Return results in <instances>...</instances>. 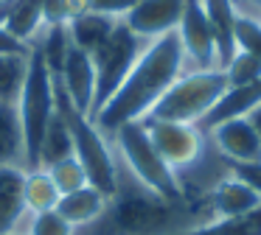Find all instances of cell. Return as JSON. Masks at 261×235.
<instances>
[{
  "label": "cell",
  "mask_w": 261,
  "mask_h": 235,
  "mask_svg": "<svg viewBox=\"0 0 261 235\" xmlns=\"http://www.w3.org/2000/svg\"><path fill=\"white\" fill-rule=\"evenodd\" d=\"M146 48V39L135 37L124 22H115L113 34L107 37V42L90 56L93 67H96V106H93V115L101 109L110 101V95L124 84V78L129 76V70L135 67L138 56Z\"/></svg>",
  "instance_id": "52a82bcc"
},
{
  "label": "cell",
  "mask_w": 261,
  "mask_h": 235,
  "mask_svg": "<svg viewBox=\"0 0 261 235\" xmlns=\"http://www.w3.org/2000/svg\"><path fill=\"white\" fill-rule=\"evenodd\" d=\"M261 204V196L255 190H250L244 182H239L236 177H222L214 188L208 190V207L216 218H236L244 213L255 210Z\"/></svg>",
  "instance_id": "9a60e30c"
},
{
  "label": "cell",
  "mask_w": 261,
  "mask_h": 235,
  "mask_svg": "<svg viewBox=\"0 0 261 235\" xmlns=\"http://www.w3.org/2000/svg\"><path fill=\"white\" fill-rule=\"evenodd\" d=\"M143 123H146V132H149V137H152L158 154L166 160V165H169L171 171L180 173L182 168H191L194 162L202 157L205 132H199V126L152 121V118H143Z\"/></svg>",
  "instance_id": "ba28073f"
},
{
  "label": "cell",
  "mask_w": 261,
  "mask_h": 235,
  "mask_svg": "<svg viewBox=\"0 0 261 235\" xmlns=\"http://www.w3.org/2000/svg\"><path fill=\"white\" fill-rule=\"evenodd\" d=\"M208 17L216 42V67L225 70L227 62L236 56V0H199Z\"/></svg>",
  "instance_id": "5bb4252c"
},
{
  "label": "cell",
  "mask_w": 261,
  "mask_h": 235,
  "mask_svg": "<svg viewBox=\"0 0 261 235\" xmlns=\"http://www.w3.org/2000/svg\"><path fill=\"white\" fill-rule=\"evenodd\" d=\"M186 50H182L177 31L149 39L143 53L138 56L135 67L124 78V84L93 115V123L98 126V132L115 134L124 123L143 121L152 112V106L160 101V95L186 73Z\"/></svg>",
  "instance_id": "6da1fadb"
},
{
  "label": "cell",
  "mask_w": 261,
  "mask_h": 235,
  "mask_svg": "<svg viewBox=\"0 0 261 235\" xmlns=\"http://www.w3.org/2000/svg\"><path fill=\"white\" fill-rule=\"evenodd\" d=\"M115 22L118 20H113V17H107V14L87 11V14L76 17V20L65 22V25H68V34H70L73 48H79V50H85L87 56H93L104 42H107V37L113 34Z\"/></svg>",
  "instance_id": "ac0fdd59"
},
{
  "label": "cell",
  "mask_w": 261,
  "mask_h": 235,
  "mask_svg": "<svg viewBox=\"0 0 261 235\" xmlns=\"http://www.w3.org/2000/svg\"><path fill=\"white\" fill-rule=\"evenodd\" d=\"M236 50L253 53L261 59V20L253 14L236 11Z\"/></svg>",
  "instance_id": "83f0119b"
},
{
  "label": "cell",
  "mask_w": 261,
  "mask_h": 235,
  "mask_svg": "<svg viewBox=\"0 0 261 235\" xmlns=\"http://www.w3.org/2000/svg\"><path fill=\"white\" fill-rule=\"evenodd\" d=\"M227 76V87H242V84H253L261 78V59L253 53H244V50H236L230 62L225 67Z\"/></svg>",
  "instance_id": "4316f807"
},
{
  "label": "cell",
  "mask_w": 261,
  "mask_h": 235,
  "mask_svg": "<svg viewBox=\"0 0 261 235\" xmlns=\"http://www.w3.org/2000/svg\"><path fill=\"white\" fill-rule=\"evenodd\" d=\"M211 137H214V145L219 149V154L227 157L233 165L261 160V137L250 118H233V121L219 123V126L211 129Z\"/></svg>",
  "instance_id": "7c38bea8"
},
{
  "label": "cell",
  "mask_w": 261,
  "mask_h": 235,
  "mask_svg": "<svg viewBox=\"0 0 261 235\" xmlns=\"http://www.w3.org/2000/svg\"><path fill=\"white\" fill-rule=\"evenodd\" d=\"M177 37L186 50V62H191L194 70H214L216 67V42L214 31L208 25V17L199 0H188L182 20L177 25Z\"/></svg>",
  "instance_id": "9c48e42d"
},
{
  "label": "cell",
  "mask_w": 261,
  "mask_h": 235,
  "mask_svg": "<svg viewBox=\"0 0 261 235\" xmlns=\"http://www.w3.org/2000/svg\"><path fill=\"white\" fill-rule=\"evenodd\" d=\"M29 70V56H0V104H17Z\"/></svg>",
  "instance_id": "d4e9b609"
},
{
  "label": "cell",
  "mask_w": 261,
  "mask_h": 235,
  "mask_svg": "<svg viewBox=\"0 0 261 235\" xmlns=\"http://www.w3.org/2000/svg\"><path fill=\"white\" fill-rule=\"evenodd\" d=\"M115 145L121 151V160L129 168V173L135 177V182L141 188H146L149 193L160 196L163 201L180 204L182 201V185H180V173L171 171L166 165V160L158 154L152 137L146 132L143 121H132L124 123L118 132L113 134Z\"/></svg>",
  "instance_id": "277c9868"
},
{
  "label": "cell",
  "mask_w": 261,
  "mask_h": 235,
  "mask_svg": "<svg viewBox=\"0 0 261 235\" xmlns=\"http://www.w3.org/2000/svg\"><path fill=\"white\" fill-rule=\"evenodd\" d=\"M14 0H0V22H3V17H6V11L12 9Z\"/></svg>",
  "instance_id": "e575fe53"
},
{
  "label": "cell",
  "mask_w": 261,
  "mask_h": 235,
  "mask_svg": "<svg viewBox=\"0 0 261 235\" xmlns=\"http://www.w3.org/2000/svg\"><path fill=\"white\" fill-rule=\"evenodd\" d=\"M250 121H253V126H255V132H258V137H261V106H255L253 112H250Z\"/></svg>",
  "instance_id": "836d02e7"
},
{
  "label": "cell",
  "mask_w": 261,
  "mask_h": 235,
  "mask_svg": "<svg viewBox=\"0 0 261 235\" xmlns=\"http://www.w3.org/2000/svg\"><path fill=\"white\" fill-rule=\"evenodd\" d=\"M31 45L17 39L14 34H9L6 28L0 25V56H29Z\"/></svg>",
  "instance_id": "1f68e13d"
},
{
  "label": "cell",
  "mask_w": 261,
  "mask_h": 235,
  "mask_svg": "<svg viewBox=\"0 0 261 235\" xmlns=\"http://www.w3.org/2000/svg\"><path fill=\"white\" fill-rule=\"evenodd\" d=\"M45 171H48V177H51V182L57 185L59 196L73 193V190H79V188H85V185H90V182H87L85 168L79 165V160H76V157H65V160H59V162H54V165H48Z\"/></svg>",
  "instance_id": "484cf974"
},
{
  "label": "cell",
  "mask_w": 261,
  "mask_h": 235,
  "mask_svg": "<svg viewBox=\"0 0 261 235\" xmlns=\"http://www.w3.org/2000/svg\"><path fill=\"white\" fill-rule=\"evenodd\" d=\"M23 199H25V213H51L57 210L59 201V190L51 182L45 168H31L25 171V182H23Z\"/></svg>",
  "instance_id": "7402d4cb"
},
{
  "label": "cell",
  "mask_w": 261,
  "mask_h": 235,
  "mask_svg": "<svg viewBox=\"0 0 261 235\" xmlns=\"http://www.w3.org/2000/svg\"><path fill=\"white\" fill-rule=\"evenodd\" d=\"M17 118L23 129V145H25V171L40 168V145L54 112H57V98H54V76L40 59L37 50L29 53V70L17 98Z\"/></svg>",
  "instance_id": "8992f818"
},
{
  "label": "cell",
  "mask_w": 261,
  "mask_h": 235,
  "mask_svg": "<svg viewBox=\"0 0 261 235\" xmlns=\"http://www.w3.org/2000/svg\"><path fill=\"white\" fill-rule=\"evenodd\" d=\"M54 98H57V112L62 115V121L68 123L70 134H73V157L85 168L87 182L93 188H98L104 196H115V190H118V171H115V157L110 151L104 134L98 132V126L90 118L82 115L70 104L68 93L62 90L57 76H54Z\"/></svg>",
  "instance_id": "7a4b0ae2"
},
{
  "label": "cell",
  "mask_w": 261,
  "mask_h": 235,
  "mask_svg": "<svg viewBox=\"0 0 261 235\" xmlns=\"http://www.w3.org/2000/svg\"><path fill=\"white\" fill-rule=\"evenodd\" d=\"M174 235H261V204L236 218H216L211 224L180 229Z\"/></svg>",
  "instance_id": "603a6c76"
},
{
  "label": "cell",
  "mask_w": 261,
  "mask_h": 235,
  "mask_svg": "<svg viewBox=\"0 0 261 235\" xmlns=\"http://www.w3.org/2000/svg\"><path fill=\"white\" fill-rule=\"evenodd\" d=\"M227 90L225 70H186L152 106L146 118L152 121H169V123H191L197 126L211 106L222 98Z\"/></svg>",
  "instance_id": "5b68a950"
},
{
  "label": "cell",
  "mask_w": 261,
  "mask_h": 235,
  "mask_svg": "<svg viewBox=\"0 0 261 235\" xmlns=\"http://www.w3.org/2000/svg\"><path fill=\"white\" fill-rule=\"evenodd\" d=\"M73 157V134H70L68 123L62 121L59 112H54L51 123H48L45 134H42V145H40V168H48L54 162Z\"/></svg>",
  "instance_id": "cb8c5ba5"
},
{
  "label": "cell",
  "mask_w": 261,
  "mask_h": 235,
  "mask_svg": "<svg viewBox=\"0 0 261 235\" xmlns=\"http://www.w3.org/2000/svg\"><path fill=\"white\" fill-rule=\"evenodd\" d=\"M0 25L6 28L9 34H14L17 39H23V42L31 45L40 37L42 28H45V20H42V0H14Z\"/></svg>",
  "instance_id": "d6986e66"
},
{
  "label": "cell",
  "mask_w": 261,
  "mask_h": 235,
  "mask_svg": "<svg viewBox=\"0 0 261 235\" xmlns=\"http://www.w3.org/2000/svg\"><path fill=\"white\" fill-rule=\"evenodd\" d=\"M186 3L188 0H141L121 17V22L135 37L149 42V39H158L163 34L177 31L182 11H186Z\"/></svg>",
  "instance_id": "30bf717a"
},
{
  "label": "cell",
  "mask_w": 261,
  "mask_h": 235,
  "mask_svg": "<svg viewBox=\"0 0 261 235\" xmlns=\"http://www.w3.org/2000/svg\"><path fill=\"white\" fill-rule=\"evenodd\" d=\"M3 165L25 168L23 129H20V118L14 104H0V168Z\"/></svg>",
  "instance_id": "ffe728a7"
},
{
  "label": "cell",
  "mask_w": 261,
  "mask_h": 235,
  "mask_svg": "<svg viewBox=\"0 0 261 235\" xmlns=\"http://www.w3.org/2000/svg\"><path fill=\"white\" fill-rule=\"evenodd\" d=\"M107 201L110 196H104L93 185H85V188L73 190V193L59 196L57 213L76 229V227H85V224H96L104 216V210H107Z\"/></svg>",
  "instance_id": "e0dca14e"
},
{
  "label": "cell",
  "mask_w": 261,
  "mask_h": 235,
  "mask_svg": "<svg viewBox=\"0 0 261 235\" xmlns=\"http://www.w3.org/2000/svg\"><path fill=\"white\" fill-rule=\"evenodd\" d=\"M87 3H90V11H98V14H107L113 20H121L141 0H87Z\"/></svg>",
  "instance_id": "4dcf8cb0"
},
{
  "label": "cell",
  "mask_w": 261,
  "mask_h": 235,
  "mask_svg": "<svg viewBox=\"0 0 261 235\" xmlns=\"http://www.w3.org/2000/svg\"><path fill=\"white\" fill-rule=\"evenodd\" d=\"M70 48H73V42H70L68 25H45L40 31V37L31 42V50L40 53V59L45 62L51 76H59V73H62V65H65V59H68Z\"/></svg>",
  "instance_id": "44dd1931"
},
{
  "label": "cell",
  "mask_w": 261,
  "mask_h": 235,
  "mask_svg": "<svg viewBox=\"0 0 261 235\" xmlns=\"http://www.w3.org/2000/svg\"><path fill=\"white\" fill-rule=\"evenodd\" d=\"M87 11H90V3H87V0H65V22L87 14Z\"/></svg>",
  "instance_id": "d6a6232c"
},
{
  "label": "cell",
  "mask_w": 261,
  "mask_h": 235,
  "mask_svg": "<svg viewBox=\"0 0 261 235\" xmlns=\"http://www.w3.org/2000/svg\"><path fill=\"white\" fill-rule=\"evenodd\" d=\"M12 235H20V232H12Z\"/></svg>",
  "instance_id": "d590c367"
},
{
  "label": "cell",
  "mask_w": 261,
  "mask_h": 235,
  "mask_svg": "<svg viewBox=\"0 0 261 235\" xmlns=\"http://www.w3.org/2000/svg\"><path fill=\"white\" fill-rule=\"evenodd\" d=\"M23 182H25V168L20 165L0 168V235L17 232V224L25 216Z\"/></svg>",
  "instance_id": "2e32d148"
},
{
  "label": "cell",
  "mask_w": 261,
  "mask_h": 235,
  "mask_svg": "<svg viewBox=\"0 0 261 235\" xmlns=\"http://www.w3.org/2000/svg\"><path fill=\"white\" fill-rule=\"evenodd\" d=\"M29 235H73V227H70L57 210L34 213V216H31V224H29Z\"/></svg>",
  "instance_id": "f1b7e54d"
},
{
  "label": "cell",
  "mask_w": 261,
  "mask_h": 235,
  "mask_svg": "<svg viewBox=\"0 0 261 235\" xmlns=\"http://www.w3.org/2000/svg\"><path fill=\"white\" fill-rule=\"evenodd\" d=\"M261 106V78L253 84H242V87H227L222 93V98L211 106V112L197 123L199 132H211L214 126L225 121H233V118H247L250 112Z\"/></svg>",
  "instance_id": "4fadbf2b"
},
{
  "label": "cell",
  "mask_w": 261,
  "mask_h": 235,
  "mask_svg": "<svg viewBox=\"0 0 261 235\" xmlns=\"http://www.w3.org/2000/svg\"><path fill=\"white\" fill-rule=\"evenodd\" d=\"M230 173L239 179V182H244L250 190H255V193L261 196V160H255V162H236V165H230Z\"/></svg>",
  "instance_id": "f546056e"
},
{
  "label": "cell",
  "mask_w": 261,
  "mask_h": 235,
  "mask_svg": "<svg viewBox=\"0 0 261 235\" xmlns=\"http://www.w3.org/2000/svg\"><path fill=\"white\" fill-rule=\"evenodd\" d=\"M180 204L163 201L141 185L129 190L118 188L115 196H110L107 210L98 221H107V229L115 235H174L180 232L177 229Z\"/></svg>",
  "instance_id": "3957f363"
},
{
  "label": "cell",
  "mask_w": 261,
  "mask_h": 235,
  "mask_svg": "<svg viewBox=\"0 0 261 235\" xmlns=\"http://www.w3.org/2000/svg\"><path fill=\"white\" fill-rule=\"evenodd\" d=\"M59 84L68 93L70 104L87 115L93 121V106H96V67H93V59L79 48L68 50V59L62 65V73H59Z\"/></svg>",
  "instance_id": "8fae6325"
}]
</instances>
